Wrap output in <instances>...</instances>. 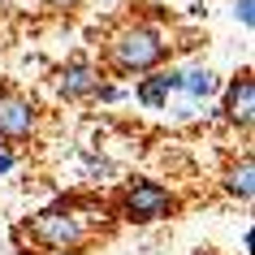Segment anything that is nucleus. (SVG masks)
Instances as JSON below:
<instances>
[{"label":"nucleus","instance_id":"1","mask_svg":"<svg viewBox=\"0 0 255 255\" xmlns=\"http://www.w3.org/2000/svg\"><path fill=\"white\" fill-rule=\"evenodd\" d=\"M104 56L117 74H147V69H156L169 56V39L151 22H130V26H121L104 43Z\"/></svg>","mask_w":255,"mask_h":255},{"label":"nucleus","instance_id":"2","mask_svg":"<svg viewBox=\"0 0 255 255\" xmlns=\"http://www.w3.org/2000/svg\"><path fill=\"white\" fill-rule=\"evenodd\" d=\"M91 221H100V216H82L78 203L65 199V203H52V208L26 216V234H30V242H39L48 251H65V247H82L87 242Z\"/></svg>","mask_w":255,"mask_h":255},{"label":"nucleus","instance_id":"3","mask_svg":"<svg viewBox=\"0 0 255 255\" xmlns=\"http://www.w3.org/2000/svg\"><path fill=\"white\" fill-rule=\"evenodd\" d=\"M117 212H121V221H130V225H156V221H169V216L177 212V199H173L169 186L143 177V182H134V186H126Z\"/></svg>","mask_w":255,"mask_h":255},{"label":"nucleus","instance_id":"4","mask_svg":"<svg viewBox=\"0 0 255 255\" xmlns=\"http://www.w3.org/2000/svg\"><path fill=\"white\" fill-rule=\"evenodd\" d=\"M35 130H39L35 100H26L17 91H4L0 95V143H26Z\"/></svg>","mask_w":255,"mask_h":255},{"label":"nucleus","instance_id":"5","mask_svg":"<svg viewBox=\"0 0 255 255\" xmlns=\"http://www.w3.org/2000/svg\"><path fill=\"white\" fill-rule=\"evenodd\" d=\"M100 65H95L87 52H74L61 65V74H56V95L61 100H69V104H78V100H91L95 87H100Z\"/></svg>","mask_w":255,"mask_h":255},{"label":"nucleus","instance_id":"6","mask_svg":"<svg viewBox=\"0 0 255 255\" xmlns=\"http://www.w3.org/2000/svg\"><path fill=\"white\" fill-rule=\"evenodd\" d=\"M221 113H225L229 126H238L242 134H251V121H255V78H251V69H242L238 78H229Z\"/></svg>","mask_w":255,"mask_h":255},{"label":"nucleus","instance_id":"7","mask_svg":"<svg viewBox=\"0 0 255 255\" xmlns=\"http://www.w3.org/2000/svg\"><path fill=\"white\" fill-rule=\"evenodd\" d=\"M177 87H182V69H147V78H138L134 87V100L143 108H151V113H160V108H169V95H177Z\"/></svg>","mask_w":255,"mask_h":255},{"label":"nucleus","instance_id":"8","mask_svg":"<svg viewBox=\"0 0 255 255\" xmlns=\"http://www.w3.org/2000/svg\"><path fill=\"white\" fill-rule=\"evenodd\" d=\"M225 195H234L238 203H251V199H255V156H251V151H247L238 164H229Z\"/></svg>","mask_w":255,"mask_h":255},{"label":"nucleus","instance_id":"9","mask_svg":"<svg viewBox=\"0 0 255 255\" xmlns=\"http://www.w3.org/2000/svg\"><path fill=\"white\" fill-rule=\"evenodd\" d=\"M221 91V78H216L212 69H182V87H177V95H186V100H195V104H208L212 95Z\"/></svg>","mask_w":255,"mask_h":255},{"label":"nucleus","instance_id":"10","mask_svg":"<svg viewBox=\"0 0 255 255\" xmlns=\"http://www.w3.org/2000/svg\"><path fill=\"white\" fill-rule=\"evenodd\" d=\"M91 100H100V104H121V100H130V91L126 87H113V82H100Z\"/></svg>","mask_w":255,"mask_h":255},{"label":"nucleus","instance_id":"11","mask_svg":"<svg viewBox=\"0 0 255 255\" xmlns=\"http://www.w3.org/2000/svg\"><path fill=\"white\" fill-rule=\"evenodd\" d=\"M82 164H87V173H91V177H113V160L95 156V151H82Z\"/></svg>","mask_w":255,"mask_h":255},{"label":"nucleus","instance_id":"12","mask_svg":"<svg viewBox=\"0 0 255 255\" xmlns=\"http://www.w3.org/2000/svg\"><path fill=\"white\" fill-rule=\"evenodd\" d=\"M234 17L242 22V30H255V0H234Z\"/></svg>","mask_w":255,"mask_h":255},{"label":"nucleus","instance_id":"13","mask_svg":"<svg viewBox=\"0 0 255 255\" xmlns=\"http://www.w3.org/2000/svg\"><path fill=\"white\" fill-rule=\"evenodd\" d=\"M48 9H56V13H69V9H78L82 0H43Z\"/></svg>","mask_w":255,"mask_h":255},{"label":"nucleus","instance_id":"14","mask_svg":"<svg viewBox=\"0 0 255 255\" xmlns=\"http://www.w3.org/2000/svg\"><path fill=\"white\" fill-rule=\"evenodd\" d=\"M13 151H9V147H0V173H13Z\"/></svg>","mask_w":255,"mask_h":255},{"label":"nucleus","instance_id":"15","mask_svg":"<svg viewBox=\"0 0 255 255\" xmlns=\"http://www.w3.org/2000/svg\"><path fill=\"white\" fill-rule=\"evenodd\" d=\"M52 255H82L78 247H65V251H52Z\"/></svg>","mask_w":255,"mask_h":255},{"label":"nucleus","instance_id":"16","mask_svg":"<svg viewBox=\"0 0 255 255\" xmlns=\"http://www.w3.org/2000/svg\"><path fill=\"white\" fill-rule=\"evenodd\" d=\"M190 255H216V251H208V247H199V251H190Z\"/></svg>","mask_w":255,"mask_h":255}]
</instances>
